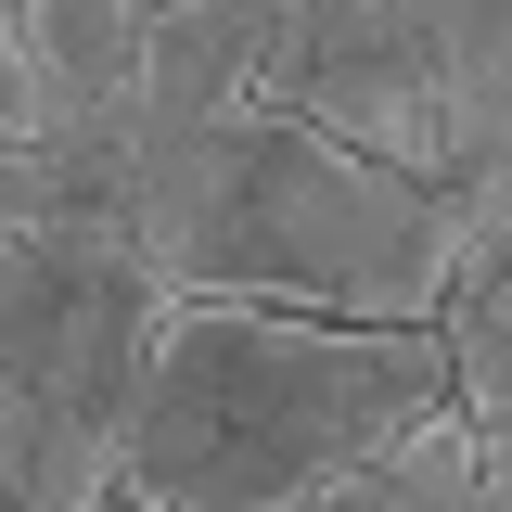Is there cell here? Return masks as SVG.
I'll return each mask as SVG.
<instances>
[{"mask_svg": "<svg viewBox=\"0 0 512 512\" xmlns=\"http://www.w3.org/2000/svg\"><path fill=\"white\" fill-rule=\"evenodd\" d=\"M269 13H282V0H154V26H141V77H128V128L167 141V128L231 116V103L256 90Z\"/></svg>", "mask_w": 512, "mask_h": 512, "instance_id": "cell-6", "label": "cell"}, {"mask_svg": "<svg viewBox=\"0 0 512 512\" xmlns=\"http://www.w3.org/2000/svg\"><path fill=\"white\" fill-rule=\"evenodd\" d=\"M26 448H39V410H26V384L0 372V512H26Z\"/></svg>", "mask_w": 512, "mask_h": 512, "instance_id": "cell-8", "label": "cell"}, {"mask_svg": "<svg viewBox=\"0 0 512 512\" xmlns=\"http://www.w3.org/2000/svg\"><path fill=\"white\" fill-rule=\"evenodd\" d=\"M500 218H512V167L410 180L269 103L167 128L128 167V256L167 295H269V308H320V320H436L461 244Z\"/></svg>", "mask_w": 512, "mask_h": 512, "instance_id": "cell-1", "label": "cell"}, {"mask_svg": "<svg viewBox=\"0 0 512 512\" xmlns=\"http://www.w3.org/2000/svg\"><path fill=\"white\" fill-rule=\"evenodd\" d=\"M26 128V52H13V0H0V141Z\"/></svg>", "mask_w": 512, "mask_h": 512, "instance_id": "cell-9", "label": "cell"}, {"mask_svg": "<svg viewBox=\"0 0 512 512\" xmlns=\"http://www.w3.org/2000/svg\"><path fill=\"white\" fill-rule=\"evenodd\" d=\"M448 397L436 320H320L269 295H167L128 397V512H295Z\"/></svg>", "mask_w": 512, "mask_h": 512, "instance_id": "cell-2", "label": "cell"}, {"mask_svg": "<svg viewBox=\"0 0 512 512\" xmlns=\"http://www.w3.org/2000/svg\"><path fill=\"white\" fill-rule=\"evenodd\" d=\"M154 0H13V52H26V128H128ZM13 128V141H26ZM141 141V128H128Z\"/></svg>", "mask_w": 512, "mask_h": 512, "instance_id": "cell-5", "label": "cell"}, {"mask_svg": "<svg viewBox=\"0 0 512 512\" xmlns=\"http://www.w3.org/2000/svg\"><path fill=\"white\" fill-rule=\"evenodd\" d=\"M512 487V436H487L461 397H423L372 461H346L308 512H500Z\"/></svg>", "mask_w": 512, "mask_h": 512, "instance_id": "cell-7", "label": "cell"}, {"mask_svg": "<svg viewBox=\"0 0 512 512\" xmlns=\"http://www.w3.org/2000/svg\"><path fill=\"white\" fill-rule=\"evenodd\" d=\"M154 320H167V282L128 256V231H0V372L39 410L26 512L116 500Z\"/></svg>", "mask_w": 512, "mask_h": 512, "instance_id": "cell-3", "label": "cell"}, {"mask_svg": "<svg viewBox=\"0 0 512 512\" xmlns=\"http://www.w3.org/2000/svg\"><path fill=\"white\" fill-rule=\"evenodd\" d=\"M244 103L320 128V141H346V154H384V167H410V180H461L448 64H436V39H423L410 0H282Z\"/></svg>", "mask_w": 512, "mask_h": 512, "instance_id": "cell-4", "label": "cell"}]
</instances>
